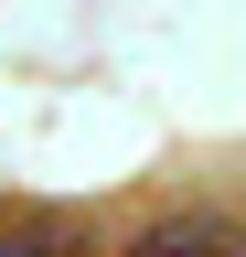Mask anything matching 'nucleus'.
I'll list each match as a JSON object with an SVG mask.
<instances>
[{"label": "nucleus", "mask_w": 246, "mask_h": 257, "mask_svg": "<svg viewBox=\"0 0 246 257\" xmlns=\"http://www.w3.org/2000/svg\"><path fill=\"white\" fill-rule=\"evenodd\" d=\"M129 257H235V225L225 214H171V225H150Z\"/></svg>", "instance_id": "obj_1"}, {"label": "nucleus", "mask_w": 246, "mask_h": 257, "mask_svg": "<svg viewBox=\"0 0 246 257\" xmlns=\"http://www.w3.org/2000/svg\"><path fill=\"white\" fill-rule=\"evenodd\" d=\"M0 257H65V246H54V236H22V225H11V236H0Z\"/></svg>", "instance_id": "obj_2"}]
</instances>
